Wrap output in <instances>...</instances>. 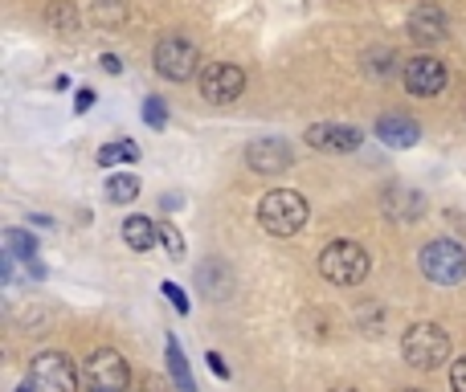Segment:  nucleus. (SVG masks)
Masks as SVG:
<instances>
[{"mask_svg":"<svg viewBox=\"0 0 466 392\" xmlns=\"http://www.w3.org/2000/svg\"><path fill=\"white\" fill-rule=\"evenodd\" d=\"M8 246H13L16 249V254H37V241H29V237H25V233L21 229H13V233H8Z\"/></svg>","mask_w":466,"mask_h":392,"instance_id":"412c9836","label":"nucleus"},{"mask_svg":"<svg viewBox=\"0 0 466 392\" xmlns=\"http://www.w3.org/2000/svg\"><path fill=\"white\" fill-rule=\"evenodd\" d=\"M144 392H164V385H160V377H147V380H144Z\"/></svg>","mask_w":466,"mask_h":392,"instance_id":"a878e982","label":"nucleus"},{"mask_svg":"<svg viewBox=\"0 0 466 392\" xmlns=\"http://www.w3.org/2000/svg\"><path fill=\"white\" fill-rule=\"evenodd\" d=\"M160 241L168 246V254H172V257H185V237L177 233V225L164 221V225H160Z\"/></svg>","mask_w":466,"mask_h":392,"instance_id":"6ab92c4d","label":"nucleus"},{"mask_svg":"<svg viewBox=\"0 0 466 392\" xmlns=\"http://www.w3.org/2000/svg\"><path fill=\"white\" fill-rule=\"evenodd\" d=\"M144 119L152 123V127H164V123H168V106H164V98H147V103H144Z\"/></svg>","mask_w":466,"mask_h":392,"instance_id":"aec40b11","label":"nucleus"},{"mask_svg":"<svg viewBox=\"0 0 466 392\" xmlns=\"http://www.w3.org/2000/svg\"><path fill=\"white\" fill-rule=\"evenodd\" d=\"M139 160V147L131 139H115V144L98 147V168H111V164H136Z\"/></svg>","mask_w":466,"mask_h":392,"instance_id":"dca6fc26","label":"nucleus"},{"mask_svg":"<svg viewBox=\"0 0 466 392\" xmlns=\"http://www.w3.org/2000/svg\"><path fill=\"white\" fill-rule=\"evenodd\" d=\"M152 62H156V74H164V78H172V82H185L197 74L201 54H197V45L185 37V33H168V37L156 45Z\"/></svg>","mask_w":466,"mask_h":392,"instance_id":"39448f33","label":"nucleus"},{"mask_svg":"<svg viewBox=\"0 0 466 392\" xmlns=\"http://www.w3.org/2000/svg\"><path fill=\"white\" fill-rule=\"evenodd\" d=\"M103 70H106V74H119V57L106 54V57H103Z\"/></svg>","mask_w":466,"mask_h":392,"instance_id":"393cba45","label":"nucleus"},{"mask_svg":"<svg viewBox=\"0 0 466 392\" xmlns=\"http://www.w3.org/2000/svg\"><path fill=\"white\" fill-rule=\"evenodd\" d=\"M209 364H213V372H218V377H229V372H226V364H221V356H218V352H209Z\"/></svg>","mask_w":466,"mask_h":392,"instance_id":"b1692460","label":"nucleus"},{"mask_svg":"<svg viewBox=\"0 0 466 392\" xmlns=\"http://www.w3.org/2000/svg\"><path fill=\"white\" fill-rule=\"evenodd\" d=\"M336 392H356V388H336Z\"/></svg>","mask_w":466,"mask_h":392,"instance_id":"c85d7f7f","label":"nucleus"},{"mask_svg":"<svg viewBox=\"0 0 466 392\" xmlns=\"http://www.w3.org/2000/svg\"><path fill=\"white\" fill-rule=\"evenodd\" d=\"M33 385L37 392H78V368L66 352H46L33 360Z\"/></svg>","mask_w":466,"mask_h":392,"instance_id":"423d86ee","label":"nucleus"},{"mask_svg":"<svg viewBox=\"0 0 466 392\" xmlns=\"http://www.w3.org/2000/svg\"><path fill=\"white\" fill-rule=\"evenodd\" d=\"M418 266L430 282L454 286V282L466 278V249L454 246V241H430V246L418 254Z\"/></svg>","mask_w":466,"mask_h":392,"instance_id":"20e7f679","label":"nucleus"},{"mask_svg":"<svg viewBox=\"0 0 466 392\" xmlns=\"http://www.w3.org/2000/svg\"><path fill=\"white\" fill-rule=\"evenodd\" d=\"M246 164L254 172H282L290 168V144L287 139H254L246 147Z\"/></svg>","mask_w":466,"mask_h":392,"instance_id":"9b49d317","label":"nucleus"},{"mask_svg":"<svg viewBox=\"0 0 466 392\" xmlns=\"http://www.w3.org/2000/svg\"><path fill=\"white\" fill-rule=\"evenodd\" d=\"M241 86H246V74H241V65H229V62H213L205 65L201 74V95L209 98V103H233V98L241 95Z\"/></svg>","mask_w":466,"mask_h":392,"instance_id":"6e6552de","label":"nucleus"},{"mask_svg":"<svg viewBox=\"0 0 466 392\" xmlns=\"http://www.w3.org/2000/svg\"><path fill=\"white\" fill-rule=\"evenodd\" d=\"M377 136L385 139L389 147H413L421 139V127L410 115H385V119L377 123Z\"/></svg>","mask_w":466,"mask_h":392,"instance_id":"ddd939ff","label":"nucleus"},{"mask_svg":"<svg viewBox=\"0 0 466 392\" xmlns=\"http://www.w3.org/2000/svg\"><path fill=\"white\" fill-rule=\"evenodd\" d=\"M156 237H160V229H156L147 216H127V221H123V241H127L131 249H139V254H144V249H152Z\"/></svg>","mask_w":466,"mask_h":392,"instance_id":"2eb2a0df","label":"nucleus"},{"mask_svg":"<svg viewBox=\"0 0 466 392\" xmlns=\"http://www.w3.org/2000/svg\"><path fill=\"white\" fill-rule=\"evenodd\" d=\"M90 103H95V95H90V90H82V95H78V111H86Z\"/></svg>","mask_w":466,"mask_h":392,"instance_id":"bb28decb","label":"nucleus"},{"mask_svg":"<svg viewBox=\"0 0 466 392\" xmlns=\"http://www.w3.org/2000/svg\"><path fill=\"white\" fill-rule=\"evenodd\" d=\"M385 213L393 216V221L410 225V221H418V216H426V196L413 193V188H393V193L385 196Z\"/></svg>","mask_w":466,"mask_h":392,"instance_id":"4468645a","label":"nucleus"},{"mask_svg":"<svg viewBox=\"0 0 466 392\" xmlns=\"http://www.w3.org/2000/svg\"><path fill=\"white\" fill-rule=\"evenodd\" d=\"M164 295H168V298H172V307H177V311H180V315H185V311H188V298H185V295H180V286H172V282H168V286H164Z\"/></svg>","mask_w":466,"mask_h":392,"instance_id":"5701e85b","label":"nucleus"},{"mask_svg":"<svg viewBox=\"0 0 466 392\" xmlns=\"http://www.w3.org/2000/svg\"><path fill=\"white\" fill-rule=\"evenodd\" d=\"M405 86H410V95H418V98H434L438 90L446 86V65L430 54L410 57V62H405Z\"/></svg>","mask_w":466,"mask_h":392,"instance_id":"1a4fd4ad","label":"nucleus"},{"mask_svg":"<svg viewBox=\"0 0 466 392\" xmlns=\"http://www.w3.org/2000/svg\"><path fill=\"white\" fill-rule=\"evenodd\" d=\"M258 221L270 237H295L307 225V196L295 188H270L258 205Z\"/></svg>","mask_w":466,"mask_h":392,"instance_id":"f257e3e1","label":"nucleus"},{"mask_svg":"<svg viewBox=\"0 0 466 392\" xmlns=\"http://www.w3.org/2000/svg\"><path fill=\"white\" fill-rule=\"evenodd\" d=\"M319 274L336 286H356V282L369 278V254L356 241H331L319 254Z\"/></svg>","mask_w":466,"mask_h":392,"instance_id":"f03ea898","label":"nucleus"},{"mask_svg":"<svg viewBox=\"0 0 466 392\" xmlns=\"http://www.w3.org/2000/svg\"><path fill=\"white\" fill-rule=\"evenodd\" d=\"M451 388H454V392H466V356H459V360H454V368H451Z\"/></svg>","mask_w":466,"mask_h":392,"instance_id":"4be33fe9","label":"nucleus"},{"mask_svg":"<svg viewBox=\"0 0 466 392\" xmlns=\"http://www.w3.org/2000/svg\"><path fill=\"white\" fill-rule=\"evenodd\" d=\"M86 385H90V392H127L131 372H127V364H123V356L111 352V347H98L86 360Z\"/></svg>","mask_w":466,"mask_h":392,"instance_id":"0eeeda50","label":"nucleus"},{"mask_svg":"<svg viewBox=\"0 0 466 392\" xmlns=\"http://www.w3.org/2000/svg\"><path fill=\"white\" fill-rule=\"evenodd\" d=\"M139 196V180L131 176H111L106 180V200H111V205H127V200H136Z\"/></svg>","mask_w":466,"mask_h":392,"instance_id":"f3484780","label":"nucleus"},{"mask_svg":"<svg viewBox=\"0 0 466 392\" xmlns=\"http://www.w3.org/2000/svg\"><path fill=\"white\" fill-rule=\"evenodd\" d=\"M410 37L413 41H442L446 37V16L438 5H418L410 13Z\"/></svg>","mask_w":466,"mask_h":392,"instance_id":"f8f14e48","label":"nucleus"},{"mask_svg":"<svg viewBox=\"0 0 466 392\" xmlns=\"http://www.w3.org/2000/svg\"><path fill=\"white\" fill-rule=\"evenodd\" d=\"M397 392H421V388H397Z\"/></svg>","mask_w":466,"mask_h":392,"instance_id":"cd10ccee","label":"nucleus"},{"mask_svg":"<svg viewBox=\"0 0 466 392\" xmlns=\"http://www.w3.org/2000/svg\"><path fill=\"white\" fill-rule=\"evenodd\" d=\"M360 139L364 136L356 127H348V123H315V127H307V144L315 152H356Z\"/></svg>","mask_w":466,"mask_h":392,"instance_id":"9d476101","label":"nucleus"},{"mask_svg":"<svg viewBox=\"0 0 466 392\" xmlns=\"http://www.w3.org/2000/svg\"><path fill=\"white\" fill-rule=\"evenodd\" d=\"M168 368H172V377H177L180 392H197V385H193V377H188V364H185V356H180V344H177V339H168Z\"/></svg>","mask_w":466,"mask_h":392,"instance_id":"a211bd4d","label":"nucleus"},{"mask_svg":"<svg viewBox=\"0 0 466 392\" xmlns=\"http://www.w3.org/2000/svg\"><path fill=\"white\" fill-rule=\"evenodd\" d=\"M401 356L413 364V368L430 372L451 356V336H446L438 323H413L401 339Z\"/></svg>","mask_w":466,"mask_h":392,"instance_id":"7ed1b4c3","label":"nucleus"}]
</instances>
